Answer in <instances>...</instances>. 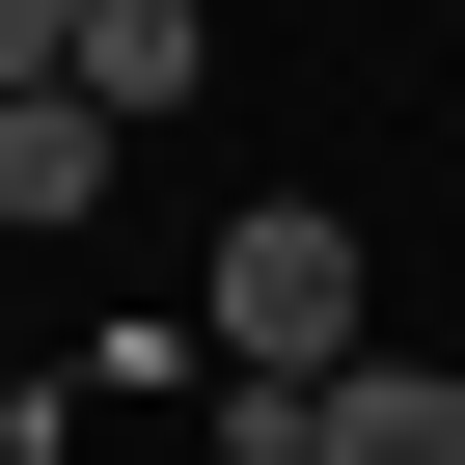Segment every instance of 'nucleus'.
<instances>
[{"mask_svg":"<svg viewBox=\"0 0 465 465\" xmlns=\"http://www.w3.org/2000/svg\"><path fill=\"white\" fill-rule=\"evenodd\" d=\"M356 356V219H219V383H329Z\"/></svg>","mask_w":465,"mask_h":465,"instance_id":"f257e3e1","label":"nucleus"},{"mask_svg":"<svg viewBox=\"0 0 465 465\" xmlns=\"http://www.w3.org/2000/svg\"><path fill=\"white\" fill-rule=\"evenodd\" d=\"M302 465H465V383L438 356H329L302 383Z\"/></svg>","mask_w":465,"mask_h":465,"instance_id":"f03ea898","label":"nucleus"},{"mask_svg":"<svg viewBox=\"0 0 465 465\" xmlns=\"http://www.w3.org/2000/svg\"><path fill=\"white\" fill-rule=\"evenodd\" d=\"M0 219H110V110L83 83H0Z\"/></svg>","mask_w":465,"mask_h":465,"instance_id":"7ed1b4c3","label":"nucleus"},{"mask_svg":"<svg viewBox=\"0 0 465 465\" xmlns=\"http://www.w3.org/2000/svg\"><path fill=\"white\" fill-rule=\"evenodd\" d=\"M192 55H219V28H192V0H83V55H55V83H83V110L137 137V110H192Z\"/></svg>","mask_w":465,"mask_h":465,"instance_id":"20e7f679","label":"nucleus"},{"mask_svg":"<svg viewBox=\"0 0 465 465\" xmlns=\"http://www.w3.org/2000/svg\"><path fill=\"white\" fill-rule=\"evenodd\" d=\"M55 55H83V0H0V83H55Z\"/></svg>","mask_w":465,"mask_h":465,"instance_id":"39448f33","label":"nucleus"}]
</instances>
